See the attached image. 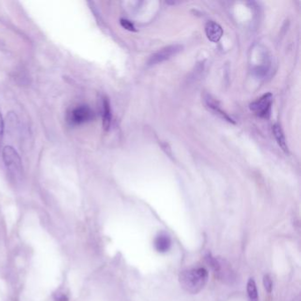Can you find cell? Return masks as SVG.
<instances>
[{"instance_id":"cell-9","label":"cell","mask_w":301,"mask_h":301,"mask_svg":"<svg viewBox=\"0 0 301 301\" xmlns=\"http://www.w3.org/2000/svg\"><path fill=\"white\" fill-rule=\"evenodd\" d=\"M154 246L156 251L159 253H166L169 251L171 246V240L169 235L166 233H160L156 237Z\"/></svg>"},{"instance_id":"cell-10","label":"cell","mask_w":301,"mask_h":301,"mask_svg":"<svg viewBox=\"0 0 301 301\" xmlns=\"http://www.w3.org/2000/svg\"><path fill=\"white\" fill-rule=\"evenodd\" d=\"M272 131H273L274 136L276 138L278 145L281 148L282 150L284 151L286 154H289V149H288V145L286 143V137H285V135H284V132L282 130L281 126L276 124V125L273 126Z\"/></svg>"},{"instance_id":"cell-6","label":"cell","mask_w":301,"mask_h":301,"mask_svg":"<svg viewBox=\"0 0 301 301\" xmlns=\"http://www.w3.org/2000/svg\"><path fill=\"white\" fill-rule=\"evenodd\" d=\"M94 119V111L89 106H78L73 110L70 114V121L72 124L80 125L90 122Z\"/></svg>"},{"instance_id":"cell-16","label":"cell","mask_w":301,"mask_h":301,"mask_svg":"<svg viewBox=\"0 0 301 301\" xmlns=\"http://www.w3.org/2000/svg\"><path fill=\"white\" fill-rule=\"evenodd\" d=\"M56 301H68V299H67V297L64 295V294H61V295H59V296L56 297Z\"/></svg>"},{"instance_id":"cell-5","label":"cell","mask_w":301,"mask_h":301,"mask_svg":"<svg viewBox=\"0 0 301 301\" xmlns=\"http://www.w3.org/2000/svg\"><path fill=\"white\" fill-rule=\"evenodd\" d=\"M272 102H273V95L271 93H268L258 98L254 103H252L250 105V109L258 117L262 119H268L271 115Z\"/></svg>"},{"instance_id":"cell-15","label":"cell","mask_w":301,"mask_h":301,"mask_svg":"<svg viewBox=\"0 0 301 301\" xmlns=\"http://www.w3.org/2000/svg\"><path fill=\"white\" fill-rule=\"evenodd\" d=\"M4 120H3V118H2V115H1V113H0V144H1V142H2V140H3V135H4Z\"/></svg>"},{"instance_id":"cell-14","label":"cell","mask_w":301,"mask_h":301,"mask_svg":"<svg viewBox=\"0 0 301 301\" xmlns=\"http://www.w3.org/2000/svg\"><path fill=\"white\" fill-rule=\"evenodd\" d=\"M120 24L123 28H125L127 30L135 31V26H134V24H133L131 21H129V20H121Z\"/></svg>"},{"instance_id":"cell-2","label":"cell","mask_w":301,"mask_h":301,"mask_svg":"<svg viewBox=\"0 0 301 301\" xmlns=\"http://www.w3.org/2000/svg\"><path fill=\"white\" fill-rule=\"evenodd\" d=\"M207 260L218 280L228 286H232L236 282V274L231 264L226 259L210 256L207 257Z\"/></svg>"},{"instance_id":"cell-8","label":"cell","mask_w":301,"mask_h":301,"mask_svg":"<svg viewBox=\"0 0 301 301\" xmlns=\"http://www.w3.org/2000/svg\"><path fill=\"white\" fill-rule=\"evenodd\" d=\"M204 100H205V103H206L207 106L209 107V109H211V111H213L215 114L219 116L220 118H222L225 120L228 121V122L232 123V124H235V122L233 121V120L227 115L225 111L222 110L220 106L218 105L217 102L214 98H212L211 95H205Z\"/></svg>"},{"instance_id":"cell-11","label":"cell","mask_w":301,"mask_h":301,"mask_svg":"<svg viewBox=\"0 0 301 301\" xmlns=\"http://www.w3.org/2000/svg\"><path fill=\"white\" fill-rule=\"evenodd\" d=\"M111 123V106L109 101L107 99L104 100V114H103V126L105 130L110 128Z\"/></svg>"},{"instance_id":"cell-12","label":"cell","mask_w":301,"mask_h":301,"mask_svg":"<svg viewBox=\"0 0 301 301\" xmlns=\"http://www.w3.org/2000/svg\"><path fill=\"white\" fill-rule=\"evenodd\" d=\"M247 294L250 299V301H258V291L255 280L253 278H250L247 282V287H246Z\"/></svg>"},{"instance_id":"cell-3","label":"cell","mask_w":301,"mask_h":301,"mask_svg":"<svg viewBox=\"0 0 301 301\" xmlns=\"http://www.w3.org/2000/svg\"><path fill=\"white\" fill-rule=\"evenodd\" d=\"M2 155L3 160L5 162V167L7 168L11 174L15 177L20 175L22 171V165L17 151L13 147L6 146L3 150Z\"/></svg>"},{"instance_id":"cell-7","label":"cell","mask_w":301,"mask_h":301,"mask_svg":"<svg viewBox=\"0 0 301 301\" xmlns=\"http://www.w3.org/2000/svg\"><path fill=\"white\" fill-rule=\"evenodd\" d=\"M207 37L213 43H217L221 39L223 35V29L221 26L214 21H209L205 26Z\"/></svg>"},{"instance_id":"cell-1","label":"cell","mask_w":301,"mask_h":301,"mask_svg":"<svg viewBox=\"0 0 301 301\" xmlns=\"http://www.w3.org/2000/svg\"><path fill=\"white\" fill-rule=\"evenodd\" d=\"M208 278V271L203 268H198L182 271L180 274L179 280L181 287L186 292L197 294L205 287Z\"/></svg>"},{"instance_id":"cell-4","label":"cell","mask_w":301,"mask_h":301,"mask_svg":"<svg viewBox=\"0 0 301 301\" xmlns=\"http://www.w3.org/2000/svg\"><path fill=\"white\" fill-rule=\"evenodd\" d=\"M183 49V46L181 45H172L166 46L165 48L161 49L156 52L155 54L151 56L150 60L148 61V65H156L161 64L165 61L168 60L172 57L180 53Z\"/></svg>"},{"instance_id":"cell-13","label":"cell","mask_w":301,"mask_h":301,"mask_svg":"<svg viewBox=\"0 0 301 301\" xmlns=\"http://www.w3.org/2000/svg\"><path fill=\"white\" fill-rule=\"evenodd\" d=\"M263 285H264L265 290L269 293H271V291H272V288H273V283H272L270 275H265L264 277H263Z\"/></svg>"},{"instance_id":"cell-17","label":"cell","mask_w":301,"mask_h":301,"mask_svg":"<svg viewBox=\"0 0 301 301\" xmlns=\"http://www.w3.org/2000/svg\"><path fill=\"white\" fill-rule=\"evenodd\" d=\"M301 301V296H298L297 297V298H295V299H294V300H293V301Z\"/></svg>"}]
</instances>
